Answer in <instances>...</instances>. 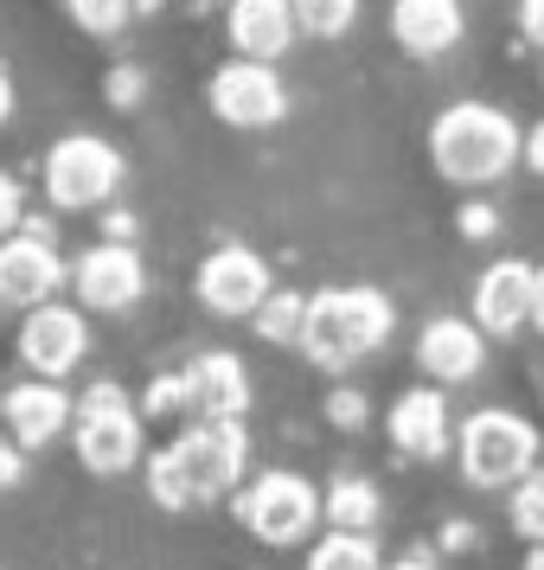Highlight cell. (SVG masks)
I'll return each mask as SVG.
<instances>
[{
  "instance_id": "1",
  "label": "cell",
  "mask_w": 544,
  "mask_h": 570,
  "mask_svg": "<svg viewBox=\"0 0 544 570\" xmlns=\"http://www.w3.org/2000/svg\"><path fill=\"white\" fill-rule=\"evenodd\" d=\"M244 468H250L244 423H206V416H192L180 436L148 462V493L167 513H192V507H211V500L244 488Z\"/></svg>"
},
{
  "instance_id": "2",
  "label": "cell",
  "mask_w": 544,
  "mask_h": 570,
  "mask_svg": "<svg viewBox=\"0 0 544 570\" xmlns=\"http://www.w3.org/2000/svg\"><path fill=\"white\" fill-rule=\"evenodd\" d=\"M525 155V129L493 104H448L429 122V160L448 186H493Z\"/></svg>"
},
{
  "instance_id": "3",
  "label": "cell",
  "mask_w": 544,
  "mask_h": 570,
  "mask_svg": "<svg viewBox=\"0 0 544 570\" xmlns=\"http://www.w3.org/2000/svg\"><path fill=\"white\" fill-rule=\"evenodd\" d=\"M397 327V308H390L385 288H320L308 295V321H301V353H308L320 372H353L359 360H372L378 346Z\"/></svg>"
},
{
  "instance_id": "4",
  "label": "cell",
  "mask_w": 544,
  "mask_h": 570,
  "mask_svg": "<svg viewBox=\"0 0 544 570\" xmlns=\"http://www.w3.org/2000/svg\"><path fill=\"white\" fill-rule=\"evenodd\" d=\"M455 462L474 488H518L538 468V430H532V416L487 404L455 430Z\"/></svg>"
},
{
  "instance_id": "5",
  "label": "cell",
  "mask_w": 544,
  "mask_h": 570,
  "mask_svg": "<svg viewBox=\"0 0 544 570\" xmlns=\"http://www.w3.org/2000/svg\"><path fill=\"white\" fill-rule=\"evenodd\" d=\"M237 519H244V532L263 544H308L314 525L327 519V488H314L308 474H295V468H269L257 481H244L237 488Z\"/></svg>"
},
{
  "instance_id": "6",
  "label": "cell",
  "mask_w": 544,
  "mask_h": 570,
  "mask_svg": "<svg viewBox=\"0 0 544 570\" xmlns=\"http://www.w3.org/2000/svg\"><path fill=\"white\" fill-rule=\"evenodd\" d=\"M122 174H129L122 148L109 135L78 129V135H65V141H52V155H46V199L58 212H97L122 193Z\"/></svg>"
},
{
  "instance_id": "7",
  "label": "cell",
  "mask_w": 544,
  "mask_h": 570,
  "mask_svg": "<svg viewBox=\"0 0 544 570\" xmlns=\"http://www.w3.org/2000/svg\"><path fill=\"white\" fill-rule=\"evenodd\" d=\"M78 462L90 474H129L141 462V411L109 379L78 397Z\"/></svg>"
},
{
  "instance_id": "8",
  "label": "cell",
  "mask_w": 544,
  "mask_h": 570,
  "mask_svg": "<svg viewBox=\"0 0 544 570\" xmlns=\"http://www.w3.org/2000/svg\"><path fill=\"white\" fill-rule=\"evenodd\" d=\"M206 104L211 116L225 122V129H276L288 116V90H283V71L276 65H257V58H231V65H218L206 83Z\"/></svg>"
},
{
  "instance_id": "9",
  "label": "cell",
  "mask_w": 544,
  "mask_h": 570,
  "mask_svg": "<svg viewBox=\"0 0 544 570\" xmlns=\"http://www.w3.org/2000/svg\"><path fill=\"white\" fill-rule=\"evenodd\" d=\"M71 283V263L58 257V244L46 225H27V232H13L0 244V308H46L58 302V288Z\"/></svg>"
},
{
  "instance_id": "10",
  "label": "cell",
  "mask_w": 544,
  "mask_h": 570,
  "mask_svg": "<svg viewBox=\"0 0 544 570\" xmlns=\"http://www.w3.org/2000/svg\"><path fill=\"white\" fill-rule=\"evenodd\" d=\"M192 288H199L206 314H218V321H250V314L276 295V283H269V263H263L250 244H218V250L199 263Z\"/></svg>"
},
{
  "instance_id": "11",
  "label": "cell",
  "mask_w": 544,
  "mask_h": 570,
  "mask_svg": "<svg viewBox=\"0 0 544 570\" xmlns=\"http://www.w3.org/2000/svg\"><path fill=\"white\" fill-rule=\"evenodd\" d=\"M20 365L32 379H71L90 353V321L83 308H65V302H46V308L20 314Z\"/></svg>"
},
{
  "instance_id": "12",
  "label": "cell",
  "mask_w": 544,
  "mask_h": 570,
  "mask_svg": "<svg viewBox=\"0 0 544 570\" xmlns=\"http://www.w3.org/2000/svg\"><path fill=\"white\" fill-rule=\"evenodd\" d=\"M71 288H78V308L90 314H129L148 288V269L135 257V244L109 237V244H90L78 263H71Z\"/></svg>"
},
{
  "instance_id": "13",
  "label": "cell",
  "mask_w": 544,
  "mask_h": 570,
  "mask_svg": "<svg viewBox=\"0 0 544 570\" xmlns=\"http://www.w3.org/2000/svg\"><path fill=\"white\" fill-rule=\"evenodd\" d=\"M416 365H423V379H436V385H467V379H481V365H487V334H481V321H462V314L423 321V334H416Z\"/></svg>"
},
{
  "instance_id": "14",
  "label": "cell",
  "mask_w": 544,
  "mask_h": 570,
  "mask_svg": "<svg viewBox=\"0 0 544 570\" xmlns=\"http://www.w3.org/2000/svg\"><path fill=\"white\" fill-rule=\"evenodd\" d=\"M0 423H7V436L20 449H46V442H58L78 423V411H71V391L58 379H20L0 397Z\"/></svg>"
},
{
  "instance_id": "15",
  "label": "cell",
  "mask_w": 544,
  "mask_h": 570,
  "mask_svg": "<svg viewBox=\"0 0 544 570\" xmlns=\"http://www.w3.org/2000/svg\"><path fill=\"white\" fill-rule=\"evenodd\" d=\"M186 411L206 416V423H244V411H250V365L237 353L186 360Z\"/></svg>"
},
{
  "instance_id": "16",
  "label": "cell",
  "mask_w": 544,
  "mask_h": 570,
  "mask_svg": "<svg viewBox=\"0 0 544 570\" xmlns=\"http://www.w3.org/2000/svg\"><path fill=\"white\" fill-rule=\"evenodd\" d=\"M532 288H538V269L518 257H500L481 269V283H474V321H481V334H518V327H532Z\"/></svg>"
},
{
  "instance_id": "17",
  "label": "cell",
  "mask_w": 544,
  "mask_h": 570,
  "mask_svg": "<svg viewBox=\"0 0 544 570\" xmlns=\"http://www.w3.org/2000/svg\"><path fill=\"white\" fill-rule=\"evenodd\" d=\"M390 442L411 455V462H442L455 449V423H448V397L436 385H416L390 404Z\"/></svg>"
},
{
  "instance_id": "18",
  "label": "cell",
  "mask_w": 544,
  "mask_h": 570,
  "mask_svg": "<svg viewBox=\"0 0 544 570\" xmlns=\"http://www.w3.org/2000/svg\"><path fill=\"white\" fill-rule=\"evenodd\" d=\"M225 39H231L237 58L276 65V58L301 39V27H295V7H288V0H231V7H225Z\"/></svg>"
},
{
  "instance_id": "19",
  "label": "cell",
  "mask_w": 544,
  "mask_h": 570,
  "mask_svg": "<svg viewBox=\"0 0 544 570\" xmlns=\"http://www.w3.org/2000/svg\"><path fill=\"white\" fill-rule=\"evenodd\" d=\"M467 13L462 0H390V39L411 58H448L462 46Z\"/></svg>"
},
{
  "instance_id": "20",
  "label": "cell",
  "mask_w": 544,
  "mask_h": 570,
  "mask_svg": "<svg viewBox=\"0 0 544 570\" xmlns=\"http://www.w3.org/2000/svg\"><path fill=\"white\" fill-rule=\"evenodd\" d=\"M378 519H385V493L372 488L365 474H339L327 488V525H339V532H378Z\"/></svg>"
},
{
  "instance_id": "21",
  "label": "cell",
  "mask_w": 544,
  "mask_h": 570,
  "mask_svg": "<svg viewBox=\"0 0 544 570\" xmlns=\"http://www.w3.org/2000/svg\"><path fill=\"white\" fill-rule=\"evenodd\" d=\"M301 570H385V558H378V539L372 532H339V525H327V539L308 544V564Z\"/></svg>"
},
{
  "instance_id": "22",
  "label": "cell",
  "mask_w": 544,
  "mask_h": 570,
  "mask_svg": "<svg viewBox=\"0 0 544 570\" xmlns=\"http://www.w3.org/2000/svg\"><path fill=\"white\" fill-rule=\"evenodd\" d=\"M257 334L276 340V346H301V321H308V295H295V288H276L269 302H263L257 314Z\"/></svg>"
},
{
  "instance_id": "23",
  "label": "cell",
  "mask_w": 544,
  "mask_h": 570,
  "mask_svg": "<svg viewBox=\"0 0 544 570\" xmlns=\"http://www.w3.org/2000/svg\"><path fill=\"white\" fill-rule=\"evenodd\" d=\"M288 7H295V27L308 39H339L359 20V0H288Z\"/></svg>"
},
{
  "instance_id": "24",
  "label": "cell",
  "mask_w": 544,
  "mask_h": 570,
  "mask_svg": "<svg viewBox=\"0 0 544 570\" xmlns=\"http://www.w3.org/2000/svg\"><path fill=\"white\" fill-rule=\"evenodd\" d=\"M506 519H513V532H518L525 544H544V468H532V474L513 488V507H506Z\"/></svg>"
},
{
  "instance_id": "25",
  "label": "cell",
  "mask_w": 544,
  "mask_h": 570,
  "mask_svg": "<svg viewBox=\"0 0 544 570\" xmlns=\"http://www.w3.org/2000/svg\"><path fill=\"white\" fill-rule=\"evenodd\" d=\"M65 13H71L78 32H90V39H116V32L129 27L135 0H65Z\"/></svg>"
},
{
  "instance_id": "26",
  "label": "cell",
  "mask_w": 544,
  "mask_h": 570,
  "mask_svg": "<svg viewBox=\"0 0 544 570\" xmlns=\"http://www.w3.org/2000/svg\"><path fill=\"white\" fill-rule=\"evenodd\" d=\"M148 411H155V416L186 411V372H160L155 385H148Z\"/></svg>"
},
{
  "instance_id": "27",
  "label": "cell",
  "mask_w": 544,
  "mask_h": 570,
  "mask_svg": "<svg viewBox=\"0 0 544 570\" xmlns=\"http://www.w3.org/2000/svg\"><path fill=\"white\" fill-rule=\"evenodd\" d=\"M20 218H27V199H20V180H13V174L0 167V244H7V237L20 232Z\"/></svg>"
},
{
  "instance_id": "28",
  "label": "cell",
  "mask_w": 544,
  "mask_h": 570,
  "mask_svg": "<svg viewBox=\"0 0 544 570\" xmlns=\"http://www.w3.org/2000/svg\"><path fill=\"white\" fill-rule=\"evenodd\" d=\"M109 104H141V71H109Z\"/></svg>"
},
{
  "instance_id": "29",
  "label": "cell",
  "mask_w": 544,
  "mask_h": 570,
  "mask_svg": "<svg viewBox=\"0 0 544 570\" xmlns=\"http://www.w3.org/2000/svg\"><path fill=\"white\" fill-rule=\"evenodd\" d=\"M518 32L544 52V0H518Z\"/></svg>"
},
{
  "instance_id": "30",
  "label": "cell",
  "mask_w": 544,
  "mask_h": 570,
  "mask_svg": "<svg viewBox=\"0 0 544 570\" xmlns=\"http://www.w3.org/2000/svg\"><path fill=\"white\" fill-rule=\"evenodd\" d=\"M518 160H525V167L544 180V122H538V129H525V155H518Z\"/></svg>"
},
{
  "instance_id": "31",
  "label": "cell",
  "mask_w": 544,
  "mask_h": 570,
  "mask_svg": "<svg viewBox=\"0 0 544 570\" xmlns=\"http://www.w3.org/2000/svg\"><path fill=\"white\" fill-rule=\"evenodd\" d=\"M13 474H20V442H0V488H13Z\"/></svg>"
},
{
  "instance_id": "32",
  "label": "cell",
  "mask_w": 544,
  "mask_h": 570,
  "mask_svg": "<svg viewBox=\"0 0 544 570\" xmlns=\"http://www.w3.org/2000/svg\"><path fill=\"white\" fill-rule=\"evenodd\" d=\"M532 327L544 334V269H538V288H532Z\"/></svg>"
},
{
  "instance_id": "33",
  "label": "cell",
  "mask_w": 544,
  "mask_h": 570,
  "mask_svg": "<svg viewBox=\"0 0 544 570\" xmlns=\"http://www.w3.org/2000/svg\"><path fill=\"white\" fill-rule=\"evenodd\" d=\"M7 116H13V78L0 71V122H7Z\"/></svg>"
},
{
  "instance_id": "34",
  "label": "cell",
  "mask_w": 544,
  "mask_h": 570,
  "mask_svg": "<svg viewBox=\"0 0 544 570\" xmlns=\"http://www.w3.org/2000/svg\"><path fill=\"white\" fill-rule=\"evenodd\" d=\"M385 570H436V564H429V558H416V551H411V558H397V564H385Z\"/></svg>"
},
{
  "instance_id": "35",
  "label": "cell",
  "mask_w": 544,
  "mask_h": 570,
  "mask_svg": "<svg viewBox=\"0 0 544 570\" xmlns=\"http://www.w3.org/2000/svg\"><path fill=\"white\" fill-rule=\"evenodd\" d=\"M525 570H544V544H532V564H525Z\"/></svg>"
},
{
  "instance_id": "36",
  "label": "cell",
  "mask_w": 544,
  "mask_h": 570,
  "mask_svg": "<svg viewBox=\"0 0 544 570\" xmlns=\"http://www.w3.org/2000/svg\"><path fill=\"white\" fill-rule=\"evenodd\" d=\"M155 7H167V0H135V13H155Z\"/></svg>"
},
{
  "instance_id": "37",
  "label": "cell",
  "mask_w": 544,
  "mask_h": 570,
  "mask_svg": "<svg viewBox=\"0 0 544 570\" xmlns=\"http://www.w3.org/2000/svg\"><path fill=\"white\" fill-rule=\"evenodd\" d=\"M538 58H544V52H538Z\"/></svg>"
}]
</instances>
